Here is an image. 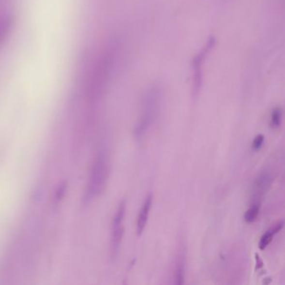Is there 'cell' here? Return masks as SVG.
<instances>
[{
  "instance_id": "6da1fadb",
  "label": "cell",
  "mask_w": 285,
  "mask_h": 285,
  "mask_svg": "<svg viewBox=\"0 0 285 285\" xmlns=\"http://www.w3.org/2000/svg\"><path fill=\"white\" fill-rule=\"evenodd\" d=\"M109 174L108 157L104 150H101L95 157L87 184L84 202L89 204L100 196L105 188Z\"/></svg>"
},
{
  "instance_id": "7a4b0ae2",
  "label": "cell",
  "mask_w": 285,
  "mask_h": 285,
  "mask_svg": "<svg viewBox=\"0 0 285 285\" xmlns=\"http://www.w3.org/2000/svg\"><path fill=\"white\" fill-rule=\"evenodd\" d=\"M160 106V95L157 90H150L145 96L141 115L134 128V136L140 141L147 135L156 121Z\"/></svg>"
},
{
  "instance_id": "3957f363",
  "label": "cell",
  "mask_w": 285,
  "mask_h": 285,
  "mask_svg": "<svg viewBox=\"0 0 285 285\" xmlns=\"http://www.w3.org/2000/svg\"><path fill=\"white\" fill-rule=\"evenodd\" d=\"M126 201L123 200L120 203L117 211L114 215L112 230L110 236V255L112 258H116L119 254L124 235V219L126 216Z\"/></svg>"
},
{
  "instance_id": "277c9868",
  "label": "cell",
  "mask_w": 285,
  "mask_h": 285,
  "mask_svg": "<svg viewBox=\"0 0 285 285\" xmlns=\"http://www.w3.org/2000/svg\"><path fill=\"white\" fill-rule=\"evenodd\" d=\"M273 183V177L270 171H263L257 175L253 184V198L255 202H261V200L270 190Z\"/></svg>"
},
{
  "instance_id": "5b68a950",
  "label": "cell",
  "mask_w": 285,
  "mask_h": 285,
  "mask_svg": "<svg viewBox=\"0 0 285 285\" xmlns=\"http://www.w3.org/2000/svg\"><path fill=\"white\" fill-rule=\"evenodd\" d=\"M152 201H153V196L150 193L146 197L143 204L141 206V210L139 211L137 220H136V234L138 236H141L144 232L145 227L147 226L150 209L152 207Z\"/></svg>"
},
{
  "instance_id": "8992f818",
  "label": "cell",
  "mask_w": 285,
  "mask_h": 285,
  "mask_svg": "<svg viewBox=\"0 0 285 285\" xmlns=\"http://www.w3.org/2000/svg\"><path fill=\"white\" fill-rule=\"evenodd\" d=\"M186 273V256L183 247H180L178 250L174 268V284L177 285H183Z\"/></svg>"
},
{
  "instance_id": "52a82bcc",
  "label": "cell",
  "mask_w": 285,
  "mask_h": 285,
  "mask_svg": "<svg viewBox=\"0 0 285 285\" xmlns=\"http://www.w3.org/2000/svg\"><path fill=\"white\" fill-rule=\"evenodd\" d=\"M283 225L284 223L283 221H280L278 224H275L273 227H271L270 230H268L266 233L263 234V236L261 237L260 241L258 242V247L261 250H264L265 248L270 245V242H272L273 237L276 233H279L280 230L283 228Z\"/></svg>"
},
{
  "instance_id": "ba28073f",
  "label": "cell",
  "mask_w": 285,
  "mask_h": 285,
  "mask_svg": "<svg viewBox=\"0 0 285 285\" xmlns=\"http://www.w3.org/2000/svg\"><path fill=\"white\" fill-rule=\"evenodd\" d=\"M260 211V202H253L248 210L244 213V219L248 224H252L257 218V216L259 214Z\"/></svg>"
},
{
  "instance_id": "9c48e42d",
  "label": "cell",
  "mask_w": 285,
  "mask_h": 285,
  "mask_svg": "<svg viewBox=\"0 0 285 285\" xmlns=\"http://www.w3.org/2000/svg\"><path fill=\"white\" fill-rule=\"evenodd\" d=\"M283 112L280 108H276L272 111L270 117V125L273 129H278L282 124Z\"/></svg>"
},
{
  "instance_id": "30bf717a",
  "label": "cell",
  "mask_w": 285,
  "mask_h": 285,
  "mask_svg": "<svg viewBox=\"0 0 285 285\" xmlns=\"http://www.w3.org/2000/svg\"><path fill=\"white\" fill-rule=\"evenodd\" d=\"M264 136L263 135H257L256 137L255 138V140L253 141V149L255 150H260L261 147L264 145Z\"/></svg>"
},
{
  "instance_id": "8fae6325",
  "label": "cell",
  "mask_w": 285,
  "mask_h": 285,
  "mask_svg": "<svg viewBox=\"0 0 285 285\" xmlns=\"http://www.w3.org/2000/svg\"><path fill=\"white\" fill-rule=\"evenodd\" d=\"M66 182H64V183H62L60 187H59L58 190L56 192V194H55V201L56 202H59L60 200H62V198L64 197V193H65V191H66Z\"/></svg>"
}]
</instances>
